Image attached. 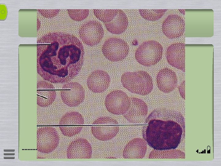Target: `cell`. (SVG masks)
<instances>
[{
    "instance_id": "11",
    "label": "cell",
    "mask_w": 221,
    "mask_h": 166,
    "mask_svg": "<svg viewBox=\"0 0 221 166\" xmlns=\"http://www.w3.org/2000/svg\"><path fill=\"white\" fill-rule=\"evenodd\" d=\"M130 104L127 111L123 114L129 122L139 124L145 121L148 113V106L141 99L134 97L130 98Z\"/></svg>"
},
{
    "instance_id": "24",
    "label": "cell",
    "mask_w": 221,
    "mask_h": 166,
    "mask_svg": "<svg viewBox=\"0 0 221 166\" xmlns=\"http://www.w3.org/2000/svg\"><path fill=\"white\" fill-rule=\"evenodd\" d=\"M93 124H118V122L114 119L109 117H99L93 122Z\"/></svg>"
},
{
    "instance_id": "15",
    "label": "cell",
    "mask_w": 221,
    "mask_h": 166,
    "mask_svg": "<svg viewBox=\"0 0 221 166\" xmlns=\"http://www.w3.org/2000/svg\"><path fill=\"white\" fill-rule=\"evenodd\" d=\"M110 81V77L106 72L100 70L93 71L89 76L87 80L88 88L95 93H101L108 87Z\"/></svg>"
},
{
    "instance_id": "22",
    "label": "cell",
    "mask_w": 221,
    "mask_h": 166,
    "mask_svg": "<svg viewBox=\"0 0 221 166\" xmlns=\"http://www.w3.org/2000/svg\"><path fill=\"white\" fill-rule=\"evenodd\" d=\"M68 11L71 18L76 21H80L84 19L89 14L88 10H69Z\"/></svg>"
},
{
    "instance_id": "13",
    "label": "cell",
    "mask_w": 221,
    "mask_h": 166,
    "mask_svg": "<svg viewBox=\"0 0 221 166\" xmlns=\"http://www.w3.org/2000/svg\"><path fill=\"white\" fill-rule=\"evenodd\" d=\"M185 45L181 42H176L167 48L166 58L171 66L185 72Z\"/></svg>"
},
{
    "instance_id": "18",
    "label": "cell",
    "mask_w": 221,
    "mask_h": 166,
    "mask_svg": "<svg viewBox=\"0 0 221 166\" xmlns=\"http://www.w3.org/2000/svg\"><path fill=\"white\" fill-rule=\"evenodd\" d=\"M147 144L140 138H134L128 143L124 149L123 156L125 159H142L146 153Z\"/></svg>"
},
{
    "instance_id": "12",
    "label": "cell",
    "mask_w": 221,
    "mask_h": 166,
    "mask_svg": "<svg viewBox=\"0 0 221 166\" xmlns=\"http://www.w3.org/2000/svg\"><path fill=\"white\" fill-rule=\"evenodd\" d=\"M162 30L164 35L170 39L179 38L184 32V21L178 15H169L162 23Z\"/></svg>"
},
{
    "instance_id": "16",
    "label": "cell",
    "mask_w": 221,
    "mask_h": 166,
    "mask_svg": "<svg viewBox=\"0 0 221 166\" xmlns=\"http://www.w3.org/2000/svg\"><path fill=\"white\" fill-rule=\"evenodd\" d=\"M56 97L55 87L51 83L40 81L37 84V104L42 107H48L54 101Z\"/></svg>"
},
{
    "instance_id": "26",
    "label": "cell",
    "mask_w": 221,
    "mask_h": 166,
    "mask_svg": "<svg viewBox=\"0 0 221 166\" xmlns=\"http://www.w3.org/2000/svg\"><path fill=\"white\" fill-rule=\"evenodd\" d=\"M179 91L181 96L184 99L185 98V81H183L178 87Z\"/></svg>"
},
{
    "instance_id": "5",
    "label": "cell",
    "mask_w": 221,
    "mask_h": 166,
    "mask_svg": "<svg viewBox=\"0 0 221 166\" xmlns=\"http://www.w3.org/2000/svg\"><path fill=\"white\" fill-rule=\"evenodd\" d=\"M163 47L157 41L149 40L144 42L137 49L135 58L137 61L145 66L157 64L162 57Z\"/></svg>"
},
{
    "instance_id": "17",
    "label": "cell",
    "mask_w": 221,
    "mask_h": 166,
    "mask_svg": "<svg viewBox=\"0 0 221 166\" xmlns=\"http://www.w3.org/2000/svg\"><path fill=\"white\" fill-rule=\"evenodd\" d=\"M158 88L161 91L169 93L176 87L178 82L176 73L171 69L165 68L158 73L156 78Z\"/></svg>"
},
{
    "instance_id": "2",
    "label": "cell",
    "mask_w": 221,
    "mask_h": 166,
    "mask_svg": "<svg viewBox=\"0 0 221 166\" xmlns=\"http://www.w3.org/2000/svg\"><path fill=\"white\" fill-rule=\"evenodd\" d=\"M143 138L154 149H175L185 132L184 119L180 113L160 108L154 110L146 119Z\"/></svg>"
},
{
    "instance_id": "14",
    "label": "cell",
    "mask_w": 221,
    "mask_h": 166,
    "mask_svg": "<svg viewBox=\"0 0 221 166\" xmlns=\"http://www.w3.org/2000/svg\"><path fill=\"white\" fill-rule=\"evenodd\" d=\"M92 149L91 144L86 139L78 138L69 144L67 151L68 159H90Z\"/></svg>"
},
{
    "instance_id": "1",
    "label": "cell",
    "mask_w": 221,
    "mask_h": 166,
    "mask_svg": "<svg viewBox=\"0 0 221 166\" xmlns=\"http://www.w3.org/2000/svg\"><path fill=\"white\" fill-rule=\"evenodd\" d=\"M37 43V71L45 80L65 83L78 74L84 52L76 36L64 32L50 33L40 38Z\"/></svg>"
},
{
    "instance_id": "3",
    "label": "cell",
    "mask_w": 221,
    "mask_h": 166,
    "mask_svg": "<svg viewBox=\"0 0 221 166\" xmlns=\"http://www.w3.org/2000/svg\"><path fill=\"white\" fill-rule=\"evenodd\" d=\"M121 82L129 91L141 95H148L153 88L152 77L144 71L125 73L121 76Z\"/></svg>"
},
{
    "instance_id": "7",
    "label": "cell",
    "mask_w": 221,
    "mask_h": 166,
    "mask_svg": "<svg viewBox=\"0 0 221 166\" xmlns=\"http://www.w3.org/2000/svg\"><path fill=\"white\" fill-rule=\"evenodd\" d=\"M59 140L58 134L54 128H40L37 131V150L42 153H50L57 147Z\"/></svg>"
},
{
    "instance_id": "20",
    "label": "cell",
    "mask_w": 221,
    "mask_h": 166,
    "mask_svg": "<svg viewBox=\"0 0 221 166\" xmlns=\"http://www.w3.org/2000/svg\"><path fill=\"white\" fill-rule=\"evenodd\" d=\"M84 120L82 116L76 112H68L64 115L60 119L59 124L69 127L71 125L83 124Z\"/></svg>"
},
{
    "instance_id": "19",
    "label": "cell",
    "mask_w": 221,
    "mask_h": 166,
    "mask_svg": "<svg viewBox=\"0 0 221 166\" xmlns=\"http://www.w3.org/2000/svg\"><path fill=\"white\" fill-rule=\"evenodd\" d=\"M119 130L118 126H93L91 127V132L93 136L102 141L112 139L116 135Z\"/></svg>"
},
{
    "instance_id": "10",
    "label": "cell",
    "mask_w": 221,
    "mask_h": 166,
    "mask_svg": "<svg viewBox=\"0 0 221 166\" xmlns=\"http://www.w3.org/2000/svg\"><path fill=\"white\" fill-rule=\"evenodd\" d=\"M60 96L63 102L70 107L78 106L83 102L85 91L83 87L76 82H67L63 86Z\"/></svg>"
},
{
    "instance_id": "6",
    "label": "cell",
    "mask_w": 221,
    "mask_h": 166,
    "mask_svg": "<svg viewBox=\"0 0 221 166\" xmlns=\"http://www.w3.org/2000/svg\"><path fill=\"white\" fill-rule=\"evenodd\" d=\"M129 51V48L127 43L122 39L115 37L107 39L102 47L104 56L113 62L123 60L127 56Z\"/></svg>"
},
{
    "instance_id": "9",
    "label": "cell",
    "mask_w": 221,
    "mask_h": 166,
    "mask_svg": "<svg viewBox=\"0 0 221 166\" xmlns=\"http://www.w3.org/2000/svg\"><path fill=\"white\" fill-rule=\"evenodd\" d=\"M79 33L85 44L92 46L101 42L103 37L104 30L99 22L95 20H90L81 25Z\"/></svg>"
},
{
    "instance_id": "25",
    "label": "cell",
    "mask_w": 221,
    "mask_h": 166,
    "mask_svg": "<svg viewBox=\"0 0 221 166\" xmlns=\"http://www.w3.org/2000/svg\"><path fill=\"white\" fill-rule=\"evenodd\" d=\"M7 14V8L4 4L0 5V19L3 20L5 19Z\"/></svg>"
},
{
    "instance_id": "8",
    "label": "cell",
    "mask_w": 221,
    "mask_h": 166,
    "mask_svg": "<svg viewBox=\"0 0 221 166\" xmlns=\"http://www.w3.org/2000/svg\"><path fill=\"white\" fill-rule=\"evenodd\" d=\"M105 104L110 113L117 115H123L130 107V98L122 90H114L107 95Z\"/></svg>"
},
{
    "instance_id": "23",
    "label": "cell",
    "mask_w": 221,
    "mask_h": 166,
    "mask_svg": "<svg viewBox=\"0 0 221 166\" xmlns=\"http://www.w3.org/2000/svg\"><path fill=\"white\" fill-rule=\"evenodd\" d=\"M83 126H72L71 125L69 127L60 126V129L62 133L65 136L71 137L79 133L81 131Z\"/></svg>"
},
{
    "instance_id": "21",
    "label": "cell",
    "mask_w": 221,
    "mask_h": 166,
    "mask_svg": "<svg viewBox=\"0 0 221 166\" xmlns=\"http://www.w3.org/2000/svg\"><path fill=\"white\" fill-rule=\"evenodd\" d=\"M167 10V9L139 10L140 15L143 18L148 21H153L160 19Z\"/></svg>"
},
{
    "instance_id": "4",
    "label": "cell",
    "mask_w": 221,
    "mask_h": 166,
    "mask_svg": "<svg viewBox=\"0 0 221 166\" xmlns=\"http://www.w3.org/2000/svg\"><path fill=\"white\" fill-rule=\"evenodd\" d=\"M93 12L96 17L104 23L107 30L112 34H121L128 27V18L121 10L95 9Z\"/></svg>"
}]
</instances>
